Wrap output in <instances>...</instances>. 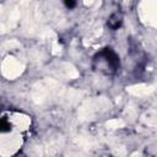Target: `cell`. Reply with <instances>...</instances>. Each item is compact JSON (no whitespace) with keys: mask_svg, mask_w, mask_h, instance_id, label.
Returning <instances> with one entry per match:
<instances>
[{"mask_svg":"<svg viewBox=\"0 0 157 157\" xmlns=\"http://www.w3.org/2000/svg\"><path fill=\"white\" fill-rule=\"evenodd\" d=\"M22 70H23L22 63L18 59L13 58V56H7L2 61V64H1V72H2V75L5 77H7V78H11V80L17 77L18 75H21Z\"/></svg>","mask_w":157,"mask_h":157,"instance_id":"1","label":"cell"},{"mask_svg":"<svg viewBox=\"0 0 157 157\" xmlns=\"http://www.w3.org/2000/svg\"><path fill=\"white\" fill-rule=\"evenodd\" d=\"M140 17L150 26L156 23V0H142L139 10Z\"/></svg>","mask_w":157,"mask_h":157,"instance_id":"2","label":"cell"},{"mask_svg":"<svg viewBox=\"0 0 157 157\" xmlns=\"http://www.w3.org/2000/svg\"><path fill=\"white\" fill-rule=\"evenodd\" d=\"M21 140L16 134H7L0 136V152L1 155H11L20 146Z\"/></svg>","mask_w":157,"mask_h":157,"instance_id":"3","label":"cell"},{"mask_svg":"<svg viewBox=\"0 0 157 157\" xmlns=\"http://www.w3.org/2000/svg\"><path fill=\"white\" fill-rule=\"evenodd\" d=\"M11 121H12V124H13L16 128H18V129H27V126H28L29 123H31V120H29L27 117L21 115V114H15L13 118H11Z\"/></svg>","mask_w":157,"mask_h":157,"instance_id":"4","label":"cell"},{"mask_svg":"<svg viewBox=\"0 0 157 157\" xmlns=\"http://www.w3.org/2000/svg\"><path fill=\"white\" fill-rule=\"evenodd\" d=\"M153 88H150L148 86H145V85H139V86H135V87H131L130 88V92L136 94V96H144V94H147L150 91H152Z\"/></svg>","mask_w":157,"mask_h":157,"instance_id":"5","label":"cell"},{"mask_svg":"<svg viewBox=\"0 0 157 157\" xmlns=\"http://www.w3.org/2000/svg\"><path fill=\"white\" fill-rule=\"evenodd\" d=\"M124 125V121L123 120H118V119H114V120H109L107 123V126H109V129H117L119 126H123Z\"/></svg>","mask_w":157,"mask_h":157,"instance_id":"6","label":"cell"},{"mask_svg":"<svg viewBox=\"0 0 157 157\" xmlns=\"http://www.w3.org/2000/svg\"><path fill=\"white\" fill-rule=\"evenodd\" d=\"M93 1H94V0H83V2H85V4H87V5H91Z\"/></svg>","mask_w":157,"mask_h":157,"instance_id":"7","label":"cell"}]
</instances>
